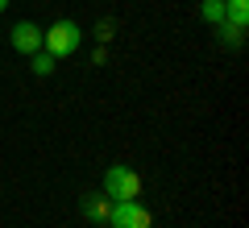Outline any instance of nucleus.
<instances>
[{
  "label": "nucleus",
  "mask_w": 249,
  "mask_h": 228,
  "mask_svg": "<svg viewBox=\"0 0 249 228\" xmlns=\"http://www.w3.org/2000/svg\"><path fill=\"white\" fill-rule=\"evenodd\" d=\"M79 42H83V34H79V25H75V21H54L50 29H42V50L54 54V58L75 54V50H79Z\"/></svg>",
  "instance_id": "f257e3e1"
},
{
  "label": "nucleus",
  "mask_w": 249,
  "mask_h": 228,
  "mask_svg": "<svg viewBox=\"0 0 249 228\" xmlns=\"http://www.w3.org/2000/svg\"><path fill=\"white\" fill-rule=\"evenodd\" d=\"M104 195H108L112 203H121V199H142V175L129 170V166H108V170H104Z\"/></svg>",
  "instance_id": "f03ea898"
},
{
  "label": "nucleus",
  "mask_w": 249,
  "mask_h": 228,
  "mask_svg": "<svg viewBox=\"0 0 249 228\" xmlns=\"http://www.w3.org/2000/svg\"><path fill=\"white\" fill-rule=\"evenodd\" d=\"M150 224H154V216L142 199H121L108 211V228H150Z\"/></svg>",
  "instance_id": "7ed1b4c3"
},
{
  "label": "nucleus",
  "mask_w": 249,
  "mask_h": 228,
  "mask_svg": "<svg viewBox=\"0 0 249 228\" xmlns=\"http://www.w3.org/2000/svg\"><path fill=\"white\" fill-rule=\"evenodd\" d=\"M13 50L17 54H37L42 50V29L34 21H17L13 25Z\"/></svg>",
  "instance_id": "20e7f679"
},
{
  "label": "nucleus",
  "mask_w": 249,
  "mask_h": 228,
  "mask_svg": "<svg viewBox=\"0 0 249 228\" xmlns=\"http://www.w3.org/2000/svg\"><path fill=\"white\" fill-rule=\"evenodd\" d=\"M83 220H91V224H108V211H112V199L108 195H88V199L79 203Z\"/></svg>",
  "instance_id": "39448f33"
},
{
  "label": "nucleus",
  "mask_w": 249,
  "mask_h": 228,
  "mask_svg": "<svg viewBox=\"0 0 249 228\" xmlns=\"http://www.w3.org/2000/svg\"><path fill=\"white\" fill-rule=\"evenodd\" d=\"M224 21H229L232 29H245V21H249V0H224Z\"/></svg>",
  "instance_id": "423d86ee"
},
{
  "label": "nucleus",
  "mask_w": 249,
  "mask_h": 228,
  "mask_svg": "<svg viewBox=\"0 0 249 228\" xmlns=\"http://www.w3.org/2000/svg\"><path fill=\"white\" fill-rule=\"evenodd\" d=\"M204 21L224 25V0H204Z\"/></svg>",
  "instance_id": "0eeeda50"
},
{
  "label": "nucleus",
  "mask_w": 249,
  "mask_h": 228,
  "mask_svg": "<svg viewBox=\"0 0 249 228\" xmlns=\"http://www.w3.org/2000/svg\"><path fill=\"white\" fill-rule=\"evenodd\" d=\"M54 62H58V58H54V54L37 50V54H34V75H50V70H54Z\"/></svg>",
  "instance_id": "6e6552de"
},
{
  "label": "nucleus",
  "mask_w": 249,
  "mask_h": 228,
  "mask_svg": "<svg viewBox=\"0 0 249 228\" xmlns=\"http://www.w3.org/2000/svg\"><path fill=\"white\" fill-rule=\"evenodd\" d=\"M4 9H9V0H0V13H4Z\"/></svg>",
  "instance_id": "1a4fd4ad"
}]
</instances>
